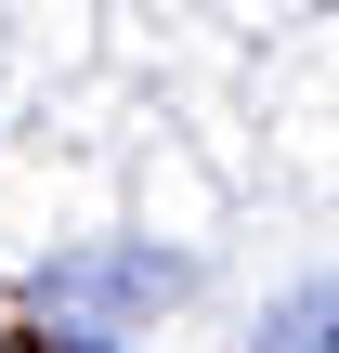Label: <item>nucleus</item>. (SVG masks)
Listing matches in <instances>:
<instances>
[{"label":"nucleus","instance_id":"obj_1","mask_svg":"<svg viewBox=\"0 0 339 353\" xmlns=\"http://www.w3.org/2000/svg\"><path fill=\"white\" fill-rule=\"evenodd\" d=\"M39 301L52 314H157V301H183V262L170 249H65V262H39Z\"/></svg>","mask_w":339,"mask_h":353},{"label":"nucleus","instance_id":"obj_2","mask_svg":"<svg viewBox=\"0 0 339 353\" xmlns=\"http://www.w3.org/2000/svg\"><path fill=\"white\" fill-rule=\"evenodd\" d=\"M261 353H339V275H300L287 301H261Z\"/></svg>","mask_w":339,"mask_h":353}]
</instances>
